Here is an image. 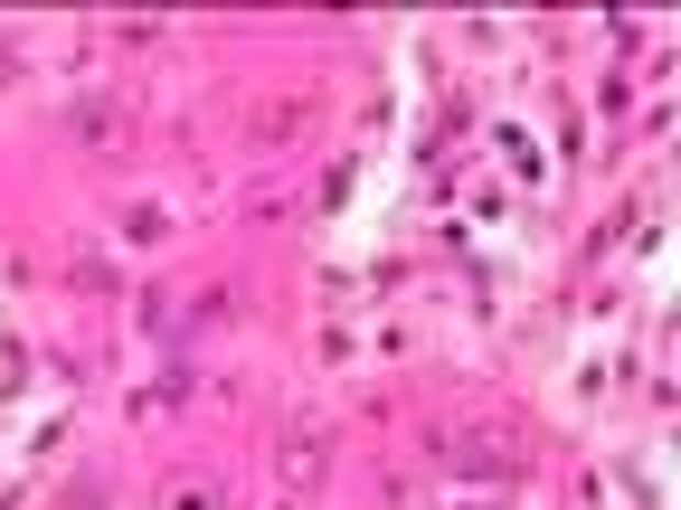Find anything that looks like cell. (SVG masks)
Returning a JSON list of instances; mask_svg holds the SVG:
<instances>
[{"instance_id": "obj_1", "label": "cell", "mask_w": 681, "mask_h": 510, "mask_svg": "<svg viewBox=\"0 0 681 510\" xmlns=\"http://www.w3.org/2000/svg\"><path fill=\"white\" fill-rule=\"evenodd\" d=\"M171 510H209V501H199V491H180V501H171Z\"/></svg>"}]
</instances>
